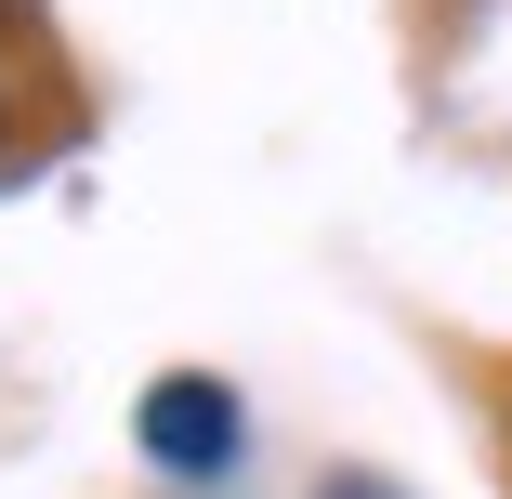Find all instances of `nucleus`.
<instances>
[{
  "label": "nucleus",
  "mask_w": 512,
  "mask_h": 499,
  "mask_svg": "<svg viewBox=\"0 0 512 499\" xmlns=\"http://www.w3.org/2000/svg\"><path fill=\"white\" fill-rule=\"evenodd\" d=\"M132 447H145L158 473H184V486L237 473V394H224L211 368H171V381H145V408H132Z\"/></svg>",
  "instance_id": "f257e3e1"
},
{
  "label": "nucleus",
  "mask_w": 512,
  "mask_h": 499,
  "mask_svg": "<svg viewBox=\"0 0 512 499\" xmlns=\"http://www.w3.org/2000/svg\"><path fill=\"white\" fill-rule=\"evenodd\" d=\"M316 499H407V486H381V473H329Z\"/></svg>",
  "instance_id": "f03ea898"
}]
</instances>
